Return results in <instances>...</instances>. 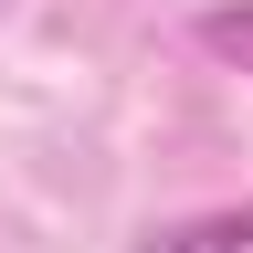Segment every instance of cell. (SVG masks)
<instances>
[{
  "label": "cell",
  "instance_id": "6da1fadb",
  "mask_svg": "<svg viewBox=\"0 0 253 253\" xmlns=\"http://www.w3.org/2000/svg\"><path fill=\"white\" fill-rule=\"evenodd\" d=\"M148 253H253V211H211V221H179V232H158Z\"/></svg>",
  "mask_w": 253,
  "mask_h": 253
},
{
  "label": "cell",
  "instance_id": "7a4b0ae2",
  "mask_svg": "<svg viewBox=\"0 0 253 253\" xmlns=\"http://www.w3.org/2000/svg\"><path fill=\"white\" fill-rule=\"evenodd\" d=\"M201 42H211V53H232L243 74H253V11H211V21H201Z\"/></svg>",
  "mask_w": 253,
  "mask_h": 253
}]
</instances>
